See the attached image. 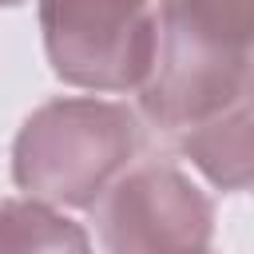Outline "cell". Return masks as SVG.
Instances as JSON below:
<instances>
[{
  "label": "cell",
  "mask_w": 254,
  "mask_h": 254,
  "mask_svg": "<svg viewBox=\"0 0 254 254\" xmlns=\"http://www.w3.org/2000/svg\"><path fill=\"white\" fill-rule=\"evenodd\" d=\"M135 111L111 99H52L36 107L12 143V179L32 198L91 206L139 155Z\"/></svg>",
  "instance_id": "6da1fadb"
},
{
  "label": "cell",
  "mask_w": 254,
  "mask_h": 254,
  "mask_svg": "<svg viewBox=\"0 0 254 254\" xmlns=\"http://www.w3.org/2000/svg\"><path fill=\"white\" fill-rule=\"evenodd\" d=\"M242 99H250V48L202 32L179 0H159L151 64L139 83L143 115L171 135H183Z\"/></svg>",
  "instance_id": "7a4b0ae2"
},
{
  "label": "cell",
  "mask_w": 254,
  "mask_h": 254,
  "mask_svg": "<svg viewBox=\"0 0 254 254\" xmlns=\"http://www.w3.org/2000/svg\"><path fill=\"white\" fill-rule=\"evenodd\" d=\"M52 71L87 91L139 87L155 44V0H40Z\"/></svg>",
  "instance_id": "3957f363"
},
{
  "label": "cell",
  "mask_w": 254,
  "mask_h": 254,
  "mask_svg": "<svg viewBox=\"0 0 254 254\" xmlns=\"http://www.w3.org/2000/svg\"><path fill=\"white\" fill-rule=\"evenodd\" d=\"M103 254H198L214 234L210 198L171 163H143L99 194Z\"/></svg>",
  "instance_id": "277c9868"
},
{
  "label": "cell",
  "mask_w": 254,
  "mask_h": 254,
  "mask_svg": "<svg viewBox=\"0 0 254 254\" xmlns=\"http://www.w3.org/2000/svg\"><path fill=\"white\" fill-rule=\"evenodd\" d=\"M179 147L214 187L246 190L250 187V99L183 131Z\"/></svg>",
  "instance_id": "5b68a950"
},
{
  "label": "cell",
  "mask_w": 254,
  "mask_h": 254,
  "mask_svg": "<svg viewBox=\"0 0 254 254\" xmlns=\"http://www.w3.org/2000/svg\"><path fill=\"white\" fill-rule=\"evenodd\" d=\"M0 254H91L87 230L40 198L0 202Z\"/></svg>",
  "instance_id": "8992f818"
},
{
  "label": "cell",
  "mask_w": 254,
  "mask_h": 254,
  "mask_svg": "<svg viewBox=\"0 0 254 254\" xmlns=\"http://www.w3.org/2000/svg\"><path fill=\"white\" fill-rule=\"evenodd\" d=\"M250 4L254 0H179V8L202 32H210L226 44H238V48H250V36H254Z\"/></svg>",
  "instance_id": "52a82bcc"
},
{
  "label": "cell",
  "mask_w": 254,
  "mask_h": 254,
  "mask_svg": "<svg viewBox=\"0 0 254 254\" xmlns=\"http://www.w3.org/2000/svg\"><path fill=\"white\" fill-rule=\"evenodd\" d=\"M0 4H20V0H0Z\"/></svg>",
  "instance_id": "ba28073f"
},
{
  "label": "cell",
  "mask_w": 254,
  "mask_h": 254,
  "mask_svg": "<svg viewBox=\"0 0 254 254\" xmlns=\"http://www.w3.org/2000/svg\"><path fill=\"white\" fill-rule=\"evenodd\" d=\"M198 254H210V246H206V250H198Z\"/></svg>",
  "instance_id": "9c48e42d"
}]
</instances>
